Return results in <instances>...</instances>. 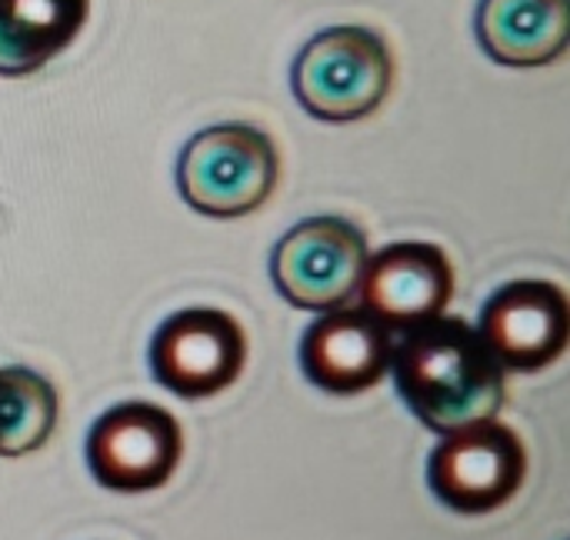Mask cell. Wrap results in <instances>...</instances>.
Here are the masks:
<instances>
[{"label":"cell","mask_w":570,"mask_h":540,"mask_svg":"<svg viewBox=\"0 0 570 540\" xmlns=\"http://www.w3.org/2000/svg\"><path fill=\"white\" fill-rule=\"evenodd\" d=\"M90 0H0V77H27L83 30Z\"/></svg>","instance_id":"obj_12"},{"label":"cell","mask_w":570,"mask_h":540,"mask_svg":"<svg viewBox=\"0 0 570 540\" xmlns=\"http://www.w3.org/2000/svg\"><path fill=\"white\" fill-rule=\"evenodd\" d=\"M297 357L314 387L351 397L377 387L391 374L394 331L364 307H331L304 331Z\"/></svg>","instance_id":"obj_10"},{"label":"cell","mask_w":570,"mask_h":540,"mask_svg":"<svg viewBox=\"0 0 570 540\" xmlns=\"http://www.w3.org/2000/svg\"><path fill=\"white\" fill-rule=\"evenodd\" d=\"M147 361L164 391L184 401L214 397L240 377L247 364V334L227 311L187 307L154 331Z\"/></svg>","instance_id":"obj_6"},{"label":"cell","mask_w":570,"mask_h":540,"mask_svg":"<svg viewBox=\"0 0 570 540\" xmlns=\"http://www.w3.org/2000/svg\"><path fill=\"white\" fill-rule=\"evenodd\" d=\"M391 374L404 404L438 434L498 418L504 408V367L461 317H434L394 344Z\"/></svg>","instance_id":"obj_1"},{"label":"cell","mask_w":570,"mask_h":540,"mask_svg":"<svg viewBox=\"0 0 570 540\" xmlns=\"http://www.w3.org/2000/svg\"><path fill=\"white\" fill-rule=\"evenodd\" d=\"M431 451V494L458 514H488L504 508L528 478V451L498 418L474 421L461 431L441 434Z\"/></svg>","instance_id":"obj_4"},{"label":"cell","mask_w":570,"mask_h":540,"mask_svg":"<svg viewBox=\"0 0 570 540\" xmlns=\"http://www.w3.org/2000/svg\"><path fill=\"white\" fill-rule=\"evenodd\" d=\"M281 160L274 140L250 124L197 130L177 157L180 197L207 217H244L267 204Z\"/></svg>","instance_id":"obj_3"},{"label":"cell","mask_w":570,"mask_h":540,"mask_svg":"<svg viewBox=\"0 0 570 540\" xmlns=\"http://www.w3.org/2000/svg\"><path fill=\"white\" fill-rule=\"evenodd\" d=\"M478 334L504 371H544L568 351V294L551 281L501 284L481 307Z\"/></svg>","instance_id":"obj_8"},{"label":"cell","mask_w":570,"mask_h":540,"mask_svg":"<svg viewBox=\"0 0 570 540\" xmlns=\"http://www.w3.org/2000/svg\"><path fill=\"white\" fill-rule=\"evenodd\" d=\"M361 307L387 331H414L441 317L454 297V267L438 244L401 240L371 254L357 284Z\"/></svg>","instance_id":"obj_9"},{"label":"cell","mask_w":570,"mask_h":540,"mask_svg":"<svg viewBox=\"0 0 570 540\" xmlns=\"http://www.w3.org/2000/svg\"><path fill=\"white\" fill-rule=\"evenodd\" d=\"M474 33L504 67H544L570 43V0H481Z\"/></svg>","instance_id":"obj_11"},{"label":"cell","mask_w":570,"mask_h":540,"mask_svg":"<svg viewBox=\"0 0 570 540\" xmlns=\"http://www.w3.org/2000/svg\"><path fill=\"white\" fill-rule=\"evenodd\" d=\"M394 84V60L381 33L341 23L304 43L291 67L301 107L327 124H351L374 114Z\"/></svg>","instance_id":"obj_2"},{"label":"cell","mask_w":570,"mask_h":540,"mask_svg":"<svg viewBox=\"0 0 570 540\" xmlns=\"http://www.w3.org/2000/svg\"><path fill=\"white\" fill-rule=\"evenodd\" d=\"M367 237L344 217H307L294 224L271 254V281L281 297L301 311L344 307L367 264Z\"/></svg>","instance_id":"obj_5"},{"label":"cell","mask_w":570,"mask_h":540,"mask_svg":"<svg viewBox=\"0 0 570 540\" xmlns=\"http://www.w3.org/2000/svg\"><path fill=\"white\" fill-rule=\"evenodd\" d=\"M60 401L47 377L30 367H0V458L43 448L57 428Z\"/></svg>","instance_id":"obj_13"},{"label":"cell","mask_w":570,"mask_h":540,"mask_svg":"<svg viewBox=\"0 0 570 540\" xmlns=\"http://www.w3.org/2000/svg\"><path fill=\"white\" fill-rule=\"evenodd\" d=\"M184 454V434L170 411L124 401L97 418L87 434V464L100 488L144 494L164 488Z\"/></svg>","instance_id":"obj_7"}]
</instances>
